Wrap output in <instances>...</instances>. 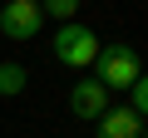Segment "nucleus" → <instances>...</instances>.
I'll return each mask as SVG.
<instances>
[{
    "label": "nucleus",
    "mask_w": 148,
    "mask_h": 138,
    "mask_svg": "<svg viewBox=\"0 0 148 138\" xmlns=\"http://www.w3.org/2000/svg\"><path fill=\"white\" fill-rule=\"evenodd\" d=\"M138 74H143V59H138L133 44H119V40L99 44V54H94V79H99L104 89H128Z\"/></svg>",
    "instance_id": "nucleus-1"
},
{
    "label": "nucleus",
    "mask_w": 148,
    "mask_h": 138,
    "mask_svg": "<svg viewBox=\"0 0 148 138\" xmlns=\"http://www.w3.org/2000/svg\"><path fill=\"white\" fill-rule=\"evenodd\" d=\"M99 35L89 30V25H74V20H64L59 30H54V40H49V54L64 64V69H94V54H99Z\"/></svg>",
    "instance_id": "nucleus-2"
},
{
    "label": "nucleus",
    "mask_w": 148,
    "mask_h": 138,
    "mask_svg": "<svg viewBox=\"0 0 148 138\" xmlns=\"http://www.w3.org/2000/svg\"><path fill=\"white\" fill-rule=\"evenodd\" d=\"M40 25H45V15L30 0H5V5H0V35L5 40H35Z\"/></svg>",
    "instance_id": "nucleus-3"
},
{
    "label": "nucleus",
    "mask_w": 148,
    "mask_h": 138,
    "mask_svg": "<svg viewBox=\"0 0 148 138\" xmlns=\"http://www.w3.org/2000/svg\"><path fill=\"white\" fill-rule=\"evenodd\" d=\"M138 133H143V118L128 104H109L94 118V138H138Z\"/></svg>",
    "instance_id": "nucleus-4"
},
{
    "label": "nucleus",
    "mask_w": 148,
    "mask_h": 138,
    "mask_svg": "<svg viewBox=\"0 0 148 138\" xmlns=\"http://www.w3.org/2000/svg\"><path fill=\"white\" fill-rule=\"evenodd\" d=\"M109 109V89L99 79H74L69 84V113L74 118H99Z\"/></svg>",
    "instance_id": "nucleus-5"
},
{
    "label": "nucleus",
    "mask_w": 148,
    "mask_h": 138,
    "mask_svg": "<svg viewBox=\"0 0 148 138\" xmlns=\"http://www.w3.org/2000/svg\"><path fill=\"white\" fill-rule=\"evenodd\" d=\"M25 84H30V69H25V64H15V59H5V64H0V99L25 94Z\"/></svg>",
    "instance_id": "nucleus-6"
},
{
    "label": "nucleus",
    "mask_w": 148,
    "mask_h": 138,
    "mask_svg": "<svg viewBox=\"0 0 148 138\" xmlns=\"http://www.w3.org/2000/svg\"><path fill=\"white\" fill-rule=\"evenodd\" d=\"M128 109H133L138 118H148V74H138V79L128 84Z\"/></svg>",
    "instance_id": "nucleus-7"
},
{
    "label": "nucleus",
    "mask_w": 148,
    "mask_h": 138,
    "mask_svg": "<svg viewBox=\"0 0 148 138\" xmlns=\"http://www.w3.org/2000/svg\"><path fill=\"white\" fill-rule=\"evenodd\" d=\"M74 10H79V0H40V15H49V20H74Z\"/></svg>",
    "instance_id": "nucleus-8"
},
{
    "label": "nucleus",
    "mask_w": 148,
    "mask_h": 138,
    "mask_svg": "<svg viewBox=\"0 0 148 138\" xmlns=\"http://www.w3.org/2000/svg\"><path fill=\"white\" fill-rule=\"evenodd\" d=\"M138 138H148V118H143V133H138Z\"/></svg>",
    "instance_id": "nucleus-9"
},
{
    "label": "nucleus",
    "mask_w": 148,
    "mask_h": 138,
    "mask_svg": "<svg viewBox=\"0 0 148 138\" xmlns=\"http://www.w3.org/2000/svg\"><path fill=\"white\" fill-rule=\"evenodd\" d=\"M30 5H40V0H30Z\"/></svg>",
    "instance_id": "nucleus-10"
}]
</instances>
